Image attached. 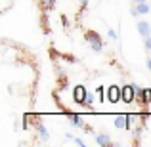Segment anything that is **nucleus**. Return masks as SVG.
<instances>
[{
    "label": "nucleus",
    "mask_w": 151,
    "mask_h": 147,
    "mask_svg": "<svg viewBox=\"0 0 151 147\" xmlns=\"http://www.w3.org/2000/svg\"><path fill=\"white\" fill-rule=\"evenodd\" d=\"M151 11V6L147 2H140V4H136V8L132 10V14L134 15H145V14H149Z\"/></svg>",
    "instance_id": "nucleus-9"
},
{
    "label": "nucleus",
    "mask_w": 151,
    "mask_h": 147,
    "mask_svg": "<svg viewBox=\"0 0 151 147\" xmlns=\"http://www.w3.org/2000/svg\"><path fill=\"white\" fill-rule=\"evenodd\" d=\"M86 94H88V92L84 90V86H77V88L73 90V99L77 103H82V101H84V98H86Z\"/></svg>",
    "instance_id": "nucleus-10"
},
{
    "label": "nucleus",
    "mask_w": 151,
    "mask_h": 147,
    "mask_svg": "<svg viewBox=\"0 0 151 147\" xmlns=\"http://www.w3.org/2000/svg\"><path fill=\"white\" fill-rule=\"evenodd\" d=\"M136 99V86L134 84H124L122 86V101L130 103Z\"/></svg>",
    "instance_id": "nucleus-4"
},
{
    "label": "nucleus",
    "mask_w": 151,
    "mask_h": 147,
    "mask_svg": "<svg viewBox=\"0 0 151 147\" xmlns=\"http://www.w3.org/2000/svg\"><path fill=\"white\" fill-rule=\"evenodd\" d=\"M78 4H81V8H82V10H84V8L88 6V0H78Z\"/></svg>",
    "instance_id": "nucleus-16"
},
{
    "label": "nucleus",
    "mask_w": 151,
    "mask_h": 147,
    "mask_svg": "<svg viewBox=\"0 0 151 147\" xmlns=\"http://www.w3.org/2000/svg\"><path fill=\"white\" fill-rule=\"evenodd\" d=\"M147 69L151 71V57H147Z\"/></svg>",
    "instance_id": "nucleus-18"
},
{
    "label": "nucleus",
    "mask_w": 151,
    "mask_h": 147,
    "mask_svg": "<svg viewBox=\"0 0 151 147\" xmlns=\"http://www.w3.org/2000/svg\"><path fill=\"white\" fill-rule=\"evenodd\" d=\"M115 128H130V115H117L115 117Z\"/></svg>",
    "instance_id": "nucleus-7"
},
{
    "label": "nucleus",
    "mask_w": 151,
    "mask_h": 147,
    "mask_svg": "<svg viewBox=\"0 0 151 147\" xmlns=\"http://www.w3.org/2000/svg\"><path fill=\"white\" fill-rule=\"evenodd\" d=\"M144 46H145V52H151V37H147V38H145Z\"/></svg>",
    "instance_id": "nucleus-12"
},
{
    "label": "nucleus",
    "mask_w": 151,
    "mask_h": 147,
    "mask_svg": "<svg viewBox=\"0 0 151 147\" xmlns=\"http://www.w3.org/2000/svg\"><path fill=\"white\" fill-rule=\"evenodd\" d=\"M107 99H109L111 103H117L122 99V88H119V86H109V90H107Z\"/></svg>",
    "instance_id": "nucleus-5"
},
{
    "label": "nucleus",
    "mask_w": 151,
    "mask_h": 147,
    "mask_svg": "<svg viewBox=\"0 0 151 147\" xmlns=\"http://www.w3.org/2000/svg\"><path fill=\"white\" fill-rule=\"evenodd\" d=\"M94 101H96V98H94V92H88V94H86V98H84V101H82L81 105L86 107V109H92Z\"/></svg>",
    "instance_id": "nucleus-11"
},
{
    "label": "nucleus",
    "mask_w": 151,
    "mask_h": 147,
    "mask_svg": "<svg viewBox=\"0 0 151 147\" xmlns=\"http://www.w3.org/2000/svg\"><path fill=\"white\" fill-rule=\"evenodd\" d=\"M107 34H109V38H113V40L117 38V33H115L113 29H109V31H107Z\"/></svg>",
    "instance_id": "nucleus-14"
},
{
    "label": "nucleus",
    "mask_w": 151,
    "mask_h": 147,
    "mask_svg": "<svg viewBox=\"0 0 151 147\" xmlns=\"http://www.w3.org/2000/svg\"><path fill=\"white\" fill-rule=\"evenodd\" d=\"M134 4H140V2H147V0H132Z\"/></svg>",
    "instance_id": "nucleus-19"
},
{
    "label": "nucleus",
    "mask_w": 151,
    "mask_h": 147,
    "mask_svg": "<svg viewBox=\"0 0 151 147\" xmlns=\"http://www.w3.org/2000/svg\"><path fill=\"white\" fill-rule=\"evenodd\" d=\"M96 143L100 145V147H113V140H111V136L109 134H105V132H100V134H96Z\"/></svg>",
    "instance_id": "nucleus-6"
},
{
    "label": "nucleus",
    "mask_w": 151,
    "mask_h": 147,
    "mask_svg": "<svg viewBox=\"0 0 151 147\" xmlns=\"http://www.w3.org/2000/svg\"><path fill=\"white\" fill-rule=\"evenodd\" d=\"M63 115H65V117L71 120V124H73V126H77V128H82L84 132H92V128L84 124V118H82L81 115H77V113H69V111H65V109H63Z\"/></svg>",
    "instance_id": "nucleus-3"
},
{
    "label": "nucleus",
    "mask_w": 151,
    "mask_h": 147,
    "mask_svg": "<svg viewBox=\"0 0 151 147\" xmlns=\"http://www.w3.org/2000/svg\"><path fill=\"white\" fill-rule=\"evenodd\" d=\"M145 92H147V103H151V88H145Z\"/></svg>",
    "instance_id": "nucleus-17"
},
{
    "label": "nucleus",
    "mask_w": 151,
    "mask_h": 147,
    "mask_svg": "<svg viewBox=\"0 0 151 147\" xmlns=\"http://www.w3.org/2000/svg\"><path fill=\"white\" fill-rule=\"evenodd\" d=\"M84 38H86V42L90 44V48L94 52H101L103 50V40H101L100 33H96V31H86Z\"/></svg>",
    "instance_id": "nucleus-1"
},
{
    "label": "nucleus",
    "mask_w": 151,
    "mask_h": 147,
    "mask_svg": "<svg viewBox=\"0 0 151 147\" xmlns=\"http://www.w3.org/2000/svg\"><path fill=\"white\" fill-rule=\"evenodd\" d=\"M29 118H31V124H33L35 130H37L38 138H40L42 141H48L50 140V132L46 130V126L40 122V117H37V115H29Z\"/></svg>",
    "instance_id": "nucleus-2"
},
{
    "label": "nucleus",
    "mask_w": 151,
    "mask_h": 147,
    "mask_svg": "<svg viewBox=\"0 0 151 147\" xmlns=\"http://www.w3.org/2000/svg\"><path fill=\"white\" fill-rule=\"evenodd\" d=\"M138 33L142 34L144 38H147V37H151V23L149 21H138Z\"/></svg>",
    "instance_id": "nucleus-8"
},
{
    "label": "nucleus",
    "mask_w": 151,
    "mask_h": 147,
    "mask_svg": "<svg viewBox=\"0 0 151 147\" xmlns=\"http://www.w3.org/2000/svg\"><path fill=\"white\" fill-rule=\"evenodd\" d=\"M44 6L48 8V10H52V8H54V0H46V2H44Z\"/></svg>",
    "instance_id": "nucleus-15"
},
{
    "label": "nucleus",
    "mask_w": 151,
    "mask_h": 147,
    "mask_svg": "<svg viewBox=\"0 0 151 147\" xmlns=\"http://www.w3.org/2000/svg\"><path fill=\"white\" fill-rule=\"evenodd\" d=\"M73 141H75L77 145H81V147H86V143H84V141L81 140V138H73Z\"/></svg>",
    "instance_id": "nucleus-13"
}]
</instances>
